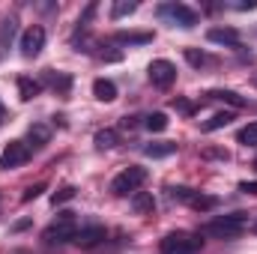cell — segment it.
<instances>
[{
	"instance_id": "obj_31",
	"label": "cell",
	"mask_w": 257,
	"mask_h": 254,
	"mask_svg": "<svg viewBox=\"0 0 257 254\" xmlns=\"http://www.w3.org/2000/svg\"><path fill=\"white\" fill-rule=\"evenodd\" d=\"M251 84H254V87H257V72H254V75H251Z\"/></svg>"
},
{
	"instance_id": "obj_11",
	"label": "cell",
	"mask_w": 257,
	"mask_h": 254,
	"mask_svg": "<svg viewBox=\"0 0 257 254\" xmlns=\"http://www.w3.org/2000/svg\"><path fill=\"white\" fill-rule=\"evenodd\" d=\"M206 39L215 42V45H227V48H239V33L233 27H209L206 30Z\"/></svg>"
},
{
	"instance_id": "obj_3",
	"label": "cell",
	"mask_w": 257,
	"mask_h": 254,
	"mask_svg": "<svg viewBox=\"0 0 257 254\" xmlns=\"http://www.w3.org/2000/svg\"><path fill=\"white\" fill-rule=\"evenodd\" d=\"M78 233V221L72 218V212H63L57 215V221H51L45 230H42V242L45 245H63V242H72Z\"/></svg>"
},
{
	"instance_id": "obj_18",
	"label": "cell",
	"mask_w": 257,
	"mask_h": 254,
	"mask_svg": "<svg viewBox=\"0 0 257 254\" xmlns=\"http://www.w3.org/2000/svg\"><path fill=\"white\" fill-rule=\"evenodd\" d=\"M209 99H221V102H227V105H233V108H245V99L242 96H236L233 90H212V93H206Z\"/></svg>"
},
{
	"instance_id": "obj_17",
	"label": "cell",
	"mask_w": 257,
	"mask_h": 254,
	"mask_svg": "<svg viewBox=\"0 0 257 254\" xmlns=\"http://www.w3.org/2000/svg\"><path fill=\"white\" fill-rule=\"evenodd\" d=\"M153 39V33H117L114 42L117 45H147Z\"/></svg>"
},
{
	"instance_id": "obj_13",
	"label": "cell",
	"mask_w": 257,
	"mask_h": 254,
	"mask_svg": "<svg viewBox=\"0 0 257 254\" xmlns=\"http://www.w3.org/2000/svg\"><path fill=\"white\" fill-rule=\"evenodd\" d=\"M18 93H21V99H24V102H30L33 96H39V93H42V81H33V78L21 75V78H18Z\"/></svg>"
},
{
	"instance_id": "obj_19",
	"label": "cell",
	"mask_w": 257,
	"mask_h": 254,
	"mask_svg": "<svg viewBox=\"0 0 257 254\" xmlns=\"http://www.w3.org/2000/svg\"><path fill=\"white\" fill-rule=\"evenodd\" d=\"M42 84H48V87H54V90L66 93L72 81H69V75H57V72H51V69H48V72H45V78H42Z\"/></svg>"
},
{
	"instance_id": "obj_29",
	"label": "cell",
	"mask_w": 257,
	"mask_h": 254,
	"mask_svg": "<svg viewBox=\"0 0 257 254\" xmlns=\"http://www.w3.org/2000/svg\"><path fill=\"white\" fill-rule=\"evenodd\" d=\"M239 191H245V194H257V180H251V183H242V186H239Z\"/></svg>"
},
{
	"instance_id": "obj_32",
	"label": "cell",
	"mask_w": 257,
	"mask_h": 254,
	"mask_svg": "<svg viewBox=\"0 0 257 254\" xmlns=\"http://www.w3.org/2000/svg\"><path fill=\"white\" fill-rule=\"evenodd\" d=\"M254 168H257V159H254Z\"/></svg>"
},
{
	"instance_id": "obj_21",
	"label": "cell",
	"mask_w": 257,
	"mask_h": 254,
	"mask_svg": "<svg viewBox=\"0 0 257 254\" xmlns=\"http://www.w3.org/2000/svg\"><path fill=\"white\" fill-rule=\"evenodd\" d=\"M96 144H99L102 150H111V147H117V144H120V135H117L114 129H102V132L96 135Z\"/></svg>"
},
{
	"instance_id": "obj_1",
	"label": "cell",
	"mask_w": 257,
	"mask_h": 254,
	"mask_svg": "<svg viewBox=\"0 0 257 254\" xmlns=\"http://www.w3.org/2000/svg\"><path fill=\"white\" fill-rule=\"evenodd\" d=\"M248 218L242 212H230V215H218L212 221H206L200 227V236H209V239H236L242 230H245Z\"/></svg>"
},
{
	"instance_id": "obj_12",
	"label": "cell",
	"mask_w": 257,
	"mask_h": 254,
	"mask_svg": "<svg viewBox=\"0 0 257 254\" xmlns=\"http://www.w3.org/2000/svg\"><path fill=\"white\" fill-rule=\"evenodd\" d=\"M93 96H96L99 102H114V99H117V87H114V81H108V78H96V81H93Z\"/></svg>"
},
{
	"instance_id": "obj_7",
	"label": "cell",
	"mask_w": 257,
	"mask_h": 254,
	"mask_svg": "<svg viewBox=\"0 0 257 254\" xmlns=\"http://www.w3.org/2000/svg\"><path fill=\"white\" fill-rule=\"evenodd\" d=\"M147 75H150L153 87L168 90V87L177 81V66L171 63V60H153V63H150V69H147Z\"/></svg>"
},
{
	"instance_id": "obj_14",
	"label": "cell",
	"mask_w": 257,
	"mask_h": 254,
	"mask_svg": "<svg viewBox=\"0 0 257 254\" xmlns=\"http://www.w3.org/2000/svg\"><path fill=\"white\" fill-rule=\"evenodd\" d=\"M144 153H147L150 159H165V156H174V153H177V144H174V141H159V144H147V147H144Z\"/></svg>"
},
{
	"instance_id": "obj_28",
	"label": "cell",
	"mask_w": 257,
	"mask_h": 254,
	"mask_svg": "<svg viewBox=\"0 0 257 254\" xmlns=\"http://www.w3.org/2000/svg\"><path fill=\"white\" fill-rule=\"evenodd\" d=\"M45 191V183H36V186H30V189L24 191V200H33V197H39Z\"/></svg>"
},
{
	"instance_id": "obj_2",
	"label": "cell",
	"mask_w": 257,
	"mask_h": 254,
	"mask_svg": "<svg viewBox=\"0 0 257 254\" xmlns=\"http://www.w3.org/2000/svg\"><path fill=\"white\" fill-rule=\"evenodd\" d=\"M203 248V239L200 233H189V230H174L162 239L159 254H200Z\"/></svg>"
},
{
	"instance_id": "obj_26",
	"label": "cell",
	"mask_w": 257,
	"mask_h": 254,
	"mask_svg": "<svg viewBox=\"0 0 257 254\" xmlns=\"http://www.w3.org/2000/svg\"><path fill=\"white\" fill-rule=\"evenodd\" d=\"M132 203H135V209H138V212H150V209L156 206V200H153L150 194H138V191H135V197H132Z\"/></svg>"
},
{
	"instance_id": "obj_23",
	"label": "cell",
	"mask_w": 257,
	"mask_h": 254,
	"mask_svg": "<svg viewBox=\"0 0 257 254\" xmlns=\"http://www.w3.org/2000/svg\"><path fill=\"white\" fill-rule=\"evenodd\" d=\"M144 126L150 129V132H165V129H168V117H165L162 111H156V114H150V117H147V123H144Z\"/></svg>"
},
{
	"instance_id": "obj_27",
	"label": "cell",
	"mask_w": 257,
	"mask_h": 254,
	"mask_svg": "<svg viewBox=\"0 0 257 254\" xmlns=\"http://www.w3.org/2000/svg\"><path fill=\"white\" fill-rule=\"evenodd\" d=\"M72 197H75V189H72V186H66V189H60L51 200H54V206H57V203H63V200H72Z\"/></svg>"
},
{
	"instance_id": "obj_10",
	"label": "cell",
	"mask_w": 257,
	"mask_h": 254,
	"mask_svg": "<svg viewBox=\"0 0 257 254\" xmlns=\"http://www.w3.org/2000/svg\"><path fill=\"white\" fill-rule=\"evenodd\" d=\"M171 197L174 200H180V203H189V206H194V209H212L215 206V197H206V194H200V191L194 189H171Z\"/></svg>"
},
{
	"instance_id": "obj_25",
	"label": "cell",
	"mask_w": 257,
	"mask_h": 254,
	"mask_svg": "<svg viewBox=\"0 0 257 254\" xmlns=\"http://www.w3.org/2000/svg\"><path fill=\"white\" fill-rule=\"evenodd\" d=\"M135 9H138L135 0H117L114 9H111V15H114V18H123V15H128V12H135Z\"/></svg>"
},
{
	"instance_id": "obj_16",
	"label": "cell",
	"mask_w": 257,
	"mask_h": 254,
	"mask_svg": "<svg viewBox=\"0 0 257 254\" xmlns=\"http://www.w3.org/2000/svg\"><path fill=\"white\" fill-rule=\"evenodd\" d=\"M48 138H51V129L42 126V123H36V126H30L27 132V141H30V150H36V147H42V144H48Z\"/></svg>"
},
{
	"instance_id": "obj_30",
	"label": "cell",
	"mask_w": 257,
	"mask_h": 254,
	"mask_svg": "<svg viewBox=\"0 0 257 254\" xmlns=\"http://www.w3.org/2000/svg\"><path fill=\"white\" fill-rule=\"evenodd\" d=\"M6 120V108H3V102H0V123Z\"/></svg>"
},
{
	"instance_id": "obj_24",
	"label": "cell",
	"mask_w": 257,
	"mask_h": 254,
	"mask_svg": "<svg viewBox=\"0 0 257 254\" xmlns=\"http://www.w3.org/2000/svg\"><path fill=\"white\" fill-rule=\"evenodd\" d=\"M186 60H189L192 66H197V69L212 63V57H209V54H203V51H197V48H189V51H186Z\"/></svg>"
},
{
	"instance_id": "obj_15",
	"label": "cell",
	"mask_w": 257,
	"mask_h": 254,
	"mask_svg": "<svg viewBox=\"0 0 257 254\" xmlns=\"http://www.w3.org/2000/svg\"><path fill=\"white\" fill-rule=\"evenodd\" d=\"M15 30H18L15 18H3V21H0V57L6 54V48H9V42H12V36H15Z\"/></svg>"
},
{
	"instance_id": "obj_20",
	"label": "cell",
	"mask_w": 257,
	"mask_h": 254,
	"mask_svg": "<svg viewBox=\"0 0 257 254\" xmlns=\"http://www.w3.org/2000/svg\"><path fill=\"white\" fill-rule=\"evenodd\" d=\"M233 120V114L230 111H218V114H212L206 123H203V132H215V129H224L227 123Z\"/></svg>"
},
{
	"instance_id": "obj_8",
	"label": "cell",
	"mask_w": 257,
	"mask_h": 254,
	"mask_svg": "<svg viewBox=\"0 0 257 254\" xmlns=\"http://www.w3.org/2000/svg\"><path fill=\"white\" fill-rule=\"evenodd\" d=\"M42 48H45V27H39V24L27 27L24 36H21V54L30 60V57H36Z\"/></svg>"
},
{
	"instance_id": "obj_33",
	"label": "cell",
	"mask_w": 257,
	"mask_h": 254,
	"mask_svg": "<svg viewBox=\"0 0 257 254\" xmlns=\"http://www.w3.org/2000/svg\"><path fill=\"white\" fill-rule=\"evenodd\" d=\"M254 230H257V224H254Z\"/></svg>"
},
{
	"instance_id": "obj_5",
	"label": "cell",
	"mask_w": 257,
	"mask_h": 254,
	"mask_svg": "<svg viewBox=\"0 0 257 254\" xmlns=\"http://www.w3.org/2000/svg\"><path fill=\"white\" fill-rule=\"evenodd\" d=\"M147 183V171L144 168H126V171H120L114 180H111V191L114 194H135V191L141 189Z\"/></svg>"
},
{
	"instance_id": "obj_9",
	"label": "cell",
	"mask_w": 257,
	"mask_h": 254,
	"mask_svg": "<svg viewBox=\"0 0 257 254\" xmlns=\"http://www.w3.org/2000/svg\"><path fill=\"white\" fill-rule=\"evenodd\" d=\"M105 236H108V230L102 224H87V227H78V233H75L72 242L78 248H96L99 242H105Z\"/></svg>"
},
{
	"instance_id": "obj_6",
	"label": "cell",
	"mask_w": 257,
	"mask_h": 254,
	"mask_svg": "<svg viewBox=\"0 0 257 254\" xmlns=\"http://www.w3.org/2000/svg\"><path fill=\"white\" fill-rule=\"evenodd\" d=\"M30 144L27 141H12L3 153H0V168L3 171H15V168H21L27 159H30Z\"/></svg>"
},
{
	"instance_id": "obj_22",
	"label": "cell",
	"mask_w": 257,
	"mask_h": 254,
	"mask_svg": "<svg viewBox=\"0 0 257 254\" xmlns=\"http://www.w3.org/2000/svg\"><path fill=\"white\" fill-rule=\"evenodd\" d=\"M239 144H245V147H257V123H248L245 129H239Z\"/></svg>"
},
{
	"instance_id": "obj_4",
	"label": "cell",
	"mask_w": 257,
	"mask_h": 254,
	"mask_svg": "<svg viewBox=\"0 0 257 254\" xmlns=\"http://www.w3.org/2000/svg\"><path fill=\"white\" fill-rule=\"evenodd\" d=\"M159 18L165 24H171V27H186V30L197 24V12L192 6H186V3H162L159 6Z\"/></svg>"
}]
</instances>
